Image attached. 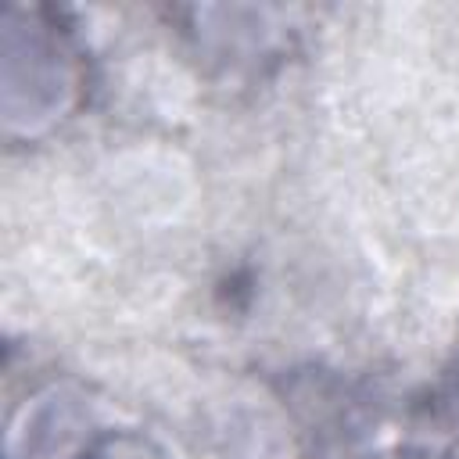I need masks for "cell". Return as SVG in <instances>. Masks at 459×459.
<instances>
[{
  "mask_svg": "<svg viewBox=\"0 0 459 459\" xmlns=\"http://www.w3.org/2000/svg\"><path fill=\"white\" fill-rule=\"evenodd\" d=\"M290 402L312 459H445L434 409L405 405L369 384L308 377Z\"/></svg>",
  "mask_w": 459,
  "mask_h": 459,
  "instance_id": "cell-1",
  "label": "cell"
},
{
  "mask_svg": "<svg viewBox=\"0 0 459 459\" xmlns=\"http://www.w3.org/2000/svg\"><path fill=\"white\" fill-rule=\"evenodd\" d=\"M11 459H165L161 448L129 427H82L68 402H43L11 441Z\"/></svg>",
  "mask_w": 459,
  "mask_h": 459,
  "instance_id": "cell-2",
  "label": "cell"
},
{
  "mask_svg": "<svg viewBox=\"0 0 459 459\" xmlns=\"http://www.w3.org/2000/svg\"><path fill=\"white\" fill-rule=\"evenodd\" d=\"M434 420H437V434L445 445V459H459V377L455 384L445 391L441 405H430Z\"/></svg>",
  "mask_w": 459,
  "mask_h": 459,
  "instance_id": "cell-3",
  "label": "cell"
}]
</instances>
